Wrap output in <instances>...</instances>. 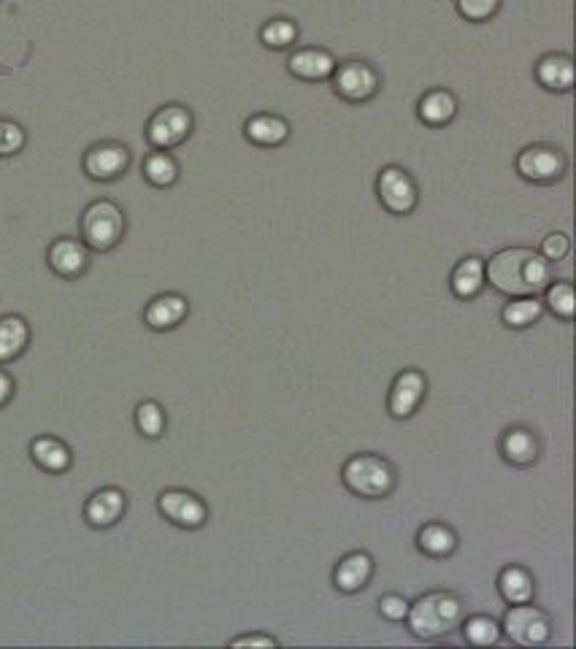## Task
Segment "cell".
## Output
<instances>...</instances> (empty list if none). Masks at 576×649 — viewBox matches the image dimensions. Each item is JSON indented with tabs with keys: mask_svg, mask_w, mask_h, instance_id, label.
Segmentation results:
<instances>
[{
	"mask_svg": "<svg viewBox=\"0 0 576 649\" xmlns=\"http://www.w3.org/2000/svg\"><path fill=\"white\" fill-rule=\"evenodd\" d=\"M485 279L509 298L541 295L552 282V263H547L536 249L509 247L495 252L490 263H485Z\"/></svg>",
	"mask_w": 576,
	"mask_h": 649,
	"instance_id": "obj_1",
	"label": "cell"
},
{
	"mask_svg": "<svg viewBox=\"0 0 576 649\" xmlns=\"http://www.w3.org/2000/svg\"><path fill=\"white\" fill-rule=\"evenodd\" d=\"M463 620V601L455 593H428L417 604H409V631L417 639H441Z\"/></svg>",
	"mask_w": 576,
	"mask_h": 649,
	"instance_id": "obj_2",
	"label": "cell"
},
{
	"mask_svg": "<svg viewBox=\"0 0 576 649\" xmlns=\"http://www.w3.org/2000/svg\"><path fill=\"white\" fill-rule=\"evenodd\" d=\"M341 479L347 485L349 493L360 495V498H387L395 487V471L387 460L376 458V455H355L347 460V466L341 471Z\"/></svg>",
	"mask_w": 576,
	"mask_h": 649,
	"instance_id": "obj_3",
	"label": "cell"
},
{
	"mask_svg": "<svg viewBox=\"0 0 576 649\" xmlns=\"http://www.w3.org/2000/svg\"><path fill=\"white\" fill-rule=\"evenodd\" d=\"M125 236V211L114 201H92L82 214L84 247L92 252H109Z\"/></svg>",
	"mask_w": 576,
	"mask_h": 649,
	"instance_id": "obj_4",
	"label": "cell"
},
{
	"mask_svg": "<svg viewBox=\"0 0 576 649\" xmlns=\"http://www.w3.org/2000/svg\"><path fill=\"white\" fill-rule=\"evenodd\" d=\"M376 195L384 209L395 214V217H406L417 209L420 203V190L409 171H403L398 165H387L379 171L376 179Z\"/></svg>",
	"mask_w": 576,
	"mask_h": 649,
	"instance_id": "obj_5",
	"label": "cell"
},
{
	"mask_svg": "<svg viewBox=\"0 0 576 649\" xmlns=\"http://www.w3.org/2000/svg\"><path fill=\"white\" fill-rule=\"evenodd\" d=\"M192 125H195V119H192L190 109H184L179 103L157 109L147 122L149 147L163 149V152L179 147L190 138Z\"/></svg>",
	"mask_w": 576,
	"mask_h": 649,
	"instance_id": "obj_6",
	"label": "cell"
},
{
	"mask_svg": "<svg viewBox=\"0 0 576 649\" xmlns=\"http://www.w3.org/2000/svg\"><path fill=\"white\" fill-rule=\"evenodd\" d=\"M514 168H517V174H520L525 182L555 184L566 176L568 160L558 147L533 144V147H525L520 155H517Z\"/></svg>",
	"mask_w": 576,
	"mask_h": 649,
	"instance_id": "obj_7",
	"label": "cell"
},
{
	"mask_svg": "<svg viewBox=\"0 0 576 649\" xmlns=\"http://www.w3.org/2000/svg\"><path fill=\"white\" fill-rule=\"evenodd\" d=\"M333 90L339 98L349 103H366L379 92V74L376 68L366 60H347V63L336 65L333 71Z\"/></svg>",
	"mask_w": 576,
	"mask_h": 649,
	"instance_id": "obj_8",
	"label": "cell"
},
{
	"mask_svg": "<svg viewBox=\"0 0 576 649\" xmlns=\"http://www.w3.org/2000/svg\"><path fill=\"white\" fill-rule=\"evenodd\" d=\"M503 631L520 647H539V644L549 641L552 625H549L547 614L536 606L514 604L503 617Z\"/></svg>",
	"mask_w": 576,
	"mask_h": 649,
	"instance_id": "obj_9",
	"label": "cell"
},
{
	"mask_svg": "<svg viewBox=\"0 0 576 649\" xmlns=\"http://www.w3.org/2000/svg\"><path fill=\"white\" fill-rule=\"evenodd\" d=\"M130 149L117 141H101L84 152L82 168L92 182H117L128 171Z\"/></svg>",
	"mask_w": 576,
	"mask_h": 649,
	"instance_id": "obj_10",
	"label": "cell"
},
{
	"mask_svg": "<svg viewBox=\"0 0 576 649\" xmlns=\"http://www.w3.org/2000/svg\"><path fill=\"white\" fill-rule=\"evenodd\" d=\"M157 509L174 525L187 528V531H195V528H201L209 520V506L198 495L187 493V490H165L157 498Z\"/></svg>",
	"mask_w": 576,
	"mask_h": 649,
	"instance_id": "obj_11",
	"label": "cell"
},
{
	"mask_svg": "<svg viewBox=\"0 0 576 649\" xmlns=\"http://www.w3.org/2000/svg\"><path fill=\"white\" fill-rule=\"evenodd\" d=\"M425 390H428V382H425V376L420 371H414V368L412 371H403V374H398L393 387H390L387 409H390L395 420H406L420 406V401L425 398Z\"/></svg>",
	"mask_w": 576,
	"mask_h": 649,
	"instance_id": "obj_12",
	"label": "cell"
},
{
	"mask_svg": "<svg viewBox=\"0 0 576 649\" xmlns=\"http://www.w3.org/2000/svg\"><path fill=\"white\" fill-rule=\"evenodd\" d=\"M46 263L49 268L55 271L57 276L63 279H76L82 276L90 266V252L84 247V241H76V238H57L52 241V247L46 252Z\"/></svg>",
	"mask_w": 576,
	"mask_h": 649,
	"instance_id": "obj_13",
	"label": "cell"
},
{
	"mask_svg": "<svg viewBox=\"0 0 576 649\" xmlns=\"http://www.w3.org/2000/svg\"><path fill=\"white\" fill-rule=\"evenodd\" d=\"M336 57L330 55L328 49H317V46H309V49H298L290 55L287 60V71L301 79V82H325L333 76L336 71Z\"/></svg>",
	"mask_w": 576,
	"mask_h": 649,
	"instance_id": "obj_14",
	"label": "cell"
},
{
	"mask_svg": "<svg viewBox=\"0 0 576 649\" xmlns=\"http://www.w3.org/2000/svg\"><path fill=\"white\" fill-rule=\"evenodd\" d=\"M125 509H128L125 493L117 487H106L84 503V520L90 522L92 528H111V525H117Z\"/></svg>",
	"mask_w": 576,
	"mask_h": 649,
	"instance_id": "obj_15",
	"label": "cell"
},
{
	"mask_svg": "<svg viewBox=\"0 0 576 649\" xmlns=\"http://www.w3.org/2000/svg\"><path fill=\"white\" fill-rule=\"evenodd\" d=\"M536 82L549 92H571L576 82V71H574V60L563 52H552V55H544L536 63Z\"/></svg>",
	"mask_w": 576,
	"mask_h": 649,
	"instance_id": "obj_16",
	"label": "cell"
},
{
	"mask_svg": "<svg viewBox=\"0 0 576 649\" xmlns=\"http://www.w3.org/2000/svg\"><path fill=\"white\" fill-rule=\"evenodd\" d=\"M187 311H190V303L184 295L165 293L157 295L155 301L149 303L147 311H144V320L152 330H171L187 317Z\"/></svg>",
	"mask_w": 576,
	"mask_h": 649,
	"instance_id": "obj_17",
	"label": "cell"
},
{
	"mask_svg": "<svg viewBox=\"0 0 576 649\" xmlns=\"http://www.w3.org/2000/svg\"><path fill=\"white\" fill-rule=\"evenodd\" d=\"M244 136L257 147H282L290 138V122L279 114H255L247 119Z\"/></svg>",
	"mask_w": 576,
	"mask_h": 649,
	"instance_id": "obj_18",
	"label": "cell"
},
{
	"mask_svg": "<svg viewBox=\"0 0 576 649\" xmlns=\"http://www.w3.org/2000/svg\"><path fill=\"white\" fill-rule=\"evenodd\" d=\"M374 574V560L366 552H352L341 560L333 574V582L341 593H360L368 585V579Z\"/></svg>",
	"mask_w": 576,
	"mask_h": 649,
	"instance_id": "obj_19",
	"label": "cell"
},
{
	"mask_svg": "<svg viewBox=\"0 0 576 649\" xmlns=\"http://www.w3.org/2000/svg\"><path fill=\"white\" fill-rule=\"evenodd\" d=\"M30 458L38 468H44L49 474H65L71 463H74V455L68 444H63L55 436H38L33 444H30Z\"/></svg>",
	"mask_w": 576,
	"mask_h": 649,
	"instance_id": "obj_20",
	"label": "cell"
},
{
	"mask_svg": "<svg viewBox=\"0 0 576 649\" xmlns=\"http://www.w3.org/2000/svg\"><path fill=\"white\" fill-rule=\"evenodd\" d=\"M458 114V98L449 90L425 92L417 103V117L430 128H444Z\"/></svg>",
	"mask_w": 576,
	"mask_h": 649,
	"instance_id": "obj_21",
	"label": "cell"
},
{
	"mask_svg": "<svg viewBox=\"0 0 576 649\" xmlns=\"http://www.w3.org/2000/svg\"><path fill=\"white\" fill-rule=\"evenodd\" d=\"M485 260L482 257H466L460 260L455 271H452V279H449V287L452 293L458 295L460 301H471L476 295L485 290Z\"/></svg>",
	"mask_w": 576,
	"mask_h": 649,
	"instance_id": "obj_22",
	"label": "cell"
},
{
	"mask_svg": "<svg viewBox=\"0 0 576 649\" xmlns=\"http://www.w3.org/2000/svg\"><path fill=\"white\" fill-rule=\"evenodd\" d=\"M501 452H503V460L512 463V466L517 468L533 466L536 458H539V441H536V436H533L531 430L514 428L503 436Z\"/></svg>",
	"mask_w": 576,
	"mask_h": 649,
	"instance_id": "obj_23",
	"label": "cell"
},
{
	"mask_svg": "<svg viewBox=\"0 0 576 649\" xmlns=\"http://www.w3.org/2000/svg\"><path fill=\"white\" fill-rule=\"evenodd\" d=\"M30 341L28 322L22 320L19 314H6L0 317V366L17 360Z\"/></svg>",
	"mask_w": 576,
	"mask_h": 649,
	"instance_id": "obj_24",
	"label": "cell"
},
{
	"mask_svg": "<svg viewBox=\"0 0 576 649\" xmlns=\"http://www.w3.org/2000/svg\"><path fill=\"white\" fill-rule=\"evenodd\" d=\"M498 590L506 604H531L533 598V576L520 566L503 568L498 576Z\"/></svg>",
	"mask_w": 576,
	"mask_h": 649,
	"instance_id": "obj_25",
	"label": "cell"
},
{
	"mask_svg": "<svg viewBox=\"0 0 576 649\" xmlns=\"http://www.w3.org/2000/svg\"><path fill=\"white\" fill-rule=\"evenodd\" d=\"M417 547L430 555V558H447L458 549V536L452 533V528L441 525V522H430L417 533Z\"/></svg>",
	"mask_w": 576,
	"mask_h": 649,
	"instance_id": "obj_26",
	"label": "cell"
},
{
	"mask_svg": "<svg viewBox=\"0 0 576 649\" xmlns=\"http://www.w3.org/2000/svg\"><path fill=\"white\" fill-rule=\"evenodd\" d=\"M541 314H544V303L536 298V295H522V298H514L503 306V322L509 325V328H531L533 322L541 320Z\"/></svg>",
	"mask_w": 576,
	"mask_h": 649,
	"instance_id": "obj_27",
	"label": "cell"
},
{
	"mask_svg": "<svg viewBox=\"0 0 576 649\" xmlns=\"http://www.w3.org/2000/svg\"><path fill=\"white\" fill-rule=\"evenodd\" d=\"M144 179L152 187H171L179 179V163L174 160V155H168L163 149H155L152 155H147L144 160Z\"/></svg>",
	"mask_w": 576,
	"mask_h": 649,
	"instance_id": "obj_28",
	"label": "cell"
},
{
	"mask_svg": "<svg viewBox=\"0 0 576 649\" xmlns=\"http://www.w3.org/2000/svg\"><path fill=\"white\" fill-rule=\"evenodd\" d=\"M260 41L268 49H276V52H282V49H290V46L298 41V25H295L293 19H268L266 25L260 28Z\"/></svg>",
	"mask_w": 576,
	"mask_h": 649,
	"instance_id": "obj_29",
	"label": "cell"
},
{
	"mask_svg": "<svg viewBox=\"0 0 576 649\" xmlns=\"http://www.w3.org/2000/svg\"><path fill=\"white\" fill-rule=\"evenodd\" d=\"M544 303L549 306V311L560 317V320H574L576 314V295L574 287L568 282H549L544 290Z\"/></svg>",
	"mask_w": 576,
	"mask_h": 649,
	"instance_id": "obj_30",
	"label": "cell"
},
{
	"mask_svg": "<svg viewBox=\"0 0 576 649\" xmlns=\"http://www.w3.org/2000/svg\"><path fill=\"white\" fill-rule=\"evenodd\" d=\"M136 428L141 430V436L147 439H160L165 430V412L157 401L138 403L136 409Z\"/></svg>",
	"mask_w": 576,
	"mask_h": 649,
	"instance_id": "obj_31",
	"label": "cell"
},
{
	"mask_svg": "<svg viewBox=\"0 0 576 649\" xmlns=\"http://www.w3.org/2000/svg\"><path fill=\"white\" fill-rule=\"evenodd\" d=\"M463 633L466 639L476 647H490L495 641L501 639V625L493 620V617H485V614H476L471 620L463 625Z\"/></svg>",
	"mask_w": 576,
	"mask_h": 649,
	"instance_id": "obj_32",
	"label": "cell"
},
{
	"mask_svg": "<svg viewBox=\"0 0 576 649\" xmlns=\"http://www.w3.org/2000/svg\"><path fill=\"white\" fill-rule=\"evenodd\" d=\"M503 0H455L458 14L468 22H490V19L501 11Z\"/></svg>",
	"mask_w": 576,
	"mask_h": 649,
	"instance_id": "obj_33",
	"label": "cell"
},
{
	"mask_svg": "<svg viewBox=\"0 0 576 649\" xmlns=\"http://www.w3.org/2000/svg\"><path fill=\"white\" fill-rule=\"evenodd\" d=\"M28 144V136L25 130L17 122H9V119H0V157H11L22 152Z\"/></svg>",
	"mask_w": 576,
	"mask_h": 649,
	"instance_id": "obj_34",
	"label": "cell"
},
{
	"mask_svg": "<svg viewBox=\"0 0 576 649\" xmlns=\"http://www.w3.org/2000/svg\"><path fill=\"white\" fill-rule=\"evenodd\" d=\"M568 252H571V238L566 233H549L544 241H541L539 255L547 260V263H560L566 260Z\"/></svg>",
	"mask_w": 576,
	"mask_h": 649,
	"instance_id": "obj_35",
	"label": "cell"
},
{
	"mask_svg": "<svg viewBox=\"0 0 576 649\" xmlns=\"http://www.w3.org/2000/svg\"><path fill=\"white\" fill-rule=\"evenodd\" d=\"M379 612H382L387 620L401 622L406 620V614H409V601L401 598V595H384L382 601H379Z\"/></svg>",
	"mask_w": 576,
	"mask_h": 649,
	"instance_id": "obj_36",
	"label": "cell"
},
{
	"mask_svg": "<svg viewBox=\"0 0 576 649\" xmlns=\"http://www.w3.org/2000/svg\"><path fill=\"white\" fill-rule=\"evenodd\" d=\"M233 647H276V639H271V636H241V639H233Z\"/></svg>",
	"mask_w": 576,
	"mask_h": 649,
	"instance_id": "obj_37",
	"label": "cell"
},
{
	"mask_svg": "<svg viewBox=\"0 0 576 649\" xmlns=\"http://www.w3.org/2000/svg\"><path fill=\"white\" fill-rule=\"evenodd\" d=\"M11 395H14V379L6 371H0V409L11 401Z\"/></svg>",
	"mask_w": 576,
	"mask_h": 649,
	"instance_id": "obj_38",
	"label": "cell"
}]
</instances>
